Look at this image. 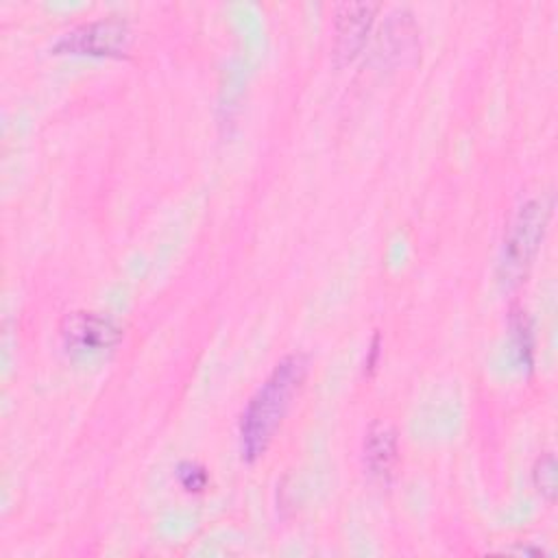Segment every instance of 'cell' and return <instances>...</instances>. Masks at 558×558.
Segmentation results:
<instances>
[{
	"instance_id": "cell-3",
	"label": "cell",
	"mask_w": 558,
	"mask_h": 558,
	"mask_svg": "<svg viewBox=\"0 0 558 558\" xmlns=\"http://www.w3.org/2000/svg\"><path fill=\"white\" fill-rule=\"evenodd\" d=\"M131 44V28L116 15L89 20L61 33L52 44L54 54H78L98 59H120Z\"/></svg>"
},
{
	"instance_id": "cell-4",
	"label": "cell",
	"mask_w": 558,
	"mask_h": 558,
	"mask_svg": "<svg viewBox=\"0 0 558 558\" xmlns=\"http://www.w3.org/2000/svg\"><path fill=\"white\" fill-rule=\"evenodd\" d=\"M59 336L68 355L96 357L120 344L122 327L107 314L74 310L61 318Z\"/></svg>"
},
{
	"instance_id": "cell-5",
	"label": "cell",
	"mask_w": 558,
	"mask_h": 558,
	"mask_svg": "<svg viewBox=\"0 0 558 558\" xmlns=\"http://www.w3.org/2000/svg\"><path fill=\"white\" fill-rule=\"evenodd\" d=\"M379 2H340L331 11L333 59L338 65L351 63L364 48Z\"/></svg>"
},
{
	"instance_id": "cell-1",
	"label": "cell",
	"mask_w": 558,
	"mask_h": 558,
	"mask_svg": "<svg viewBox=\"0 0 558 558\" xmlns=\"http://www.w3.org/2000/svg\"><path fill=\"white\" fill-rule=\"evenodd\" d=\"M305 377L307 357L290 353L275 364L268 377L251 395L238 423L240 453L244 462H255L266 453Z\"/></svg>"
},
{
	"instance_id": "cell-6",
	"label": "cell",
	"mask_w": 558,
	"mask_h": 558,
	"mask_svg": "<svg viewBox=\"0 0 558 558\" xmlns=\"http://www.w3.org/2000/svg\"><path fill=\"white\" fill-rule=\"evenodd\" d=\"M364 466L379 482H390L399 462L397 432L388 421H373L362 442Z\"/></svg>"
},
{
	"instance_id": "cell-7",
	"label": "cell",
	"mask_w": 558,
	"mask_h": 558,
	"mask_svg": "<svg viewBox=\"0 0 558 558\" xmlns=\"http://www.w3.org/2000/svg\"><path fill=\"white\" fill-rule=\"evenodd\" d=\"M418 48V28L414 15L408 9H395L388 13L379 33V54L381 57H414Z\"/></svg>"
},
{
	"instance_id": "cell-10",
	"label": "cell",
	"mask_w": 558,
	"mask_h": 558,
	"mask_svg": "<svg viewBox=\"0 0 558 558\" xmlns=\"http://www.w3.org/2000/svg\"><path fill=\"white\" fill-rule=\"evenodd\" d=\"M177 480L187 493H203L209 486V473L203 464L185 460L177 466Z\"/></svg>"
},
{
	"instance_id": "cell-9",
	"label": "cell",
	"mask_w": 558,
	"mask_h": 558,
	"mask_svg": "<svg viewBox=\"0 0 558 558\" xmlns=\"http://www.w3.org/2000/svg\"><path fill=\"white\" fill-rule=\"evenodd\" d=\"M510 327H512V336H514V344H517V353H519L521 364L532 368L534 340H532V327H530L527 314L523 310H512Z\"/></svg>"
},
{
	"instance_id": "cell-8",
	"label": "cell",
	"mask_w": 558,
	"mask_h": 558,
	"mask_svg": "<svg viewBox=\"0 0 558 558\" xmlns=\"http://www.w3.org/2000/svg\"><path fill=\"white\" fill-rule=\"evenodd\" d=\"M532 482L541 497H545L549 504L556 499V458L551 451H545L536 458L532 466Z\"/></svg>"
},
{
	"instance_id": "cell-2",
	"label": "cell",
	"mask_w": 558,
	"mask_h": 558,
	"mask_svg": "<svg viewBox=\"0 0 558 558\" xmlns=\"http://www.w3.org/2000/svg\"><path fill=\"white\" fill-rule=\"evenodd\" d=\"M549 211L551 203L545 198H530L514 211L506 229L501 253V279L506 283L519 281L530 268L543 242L549 222Z\"/></svg>"
}]
</instances>
